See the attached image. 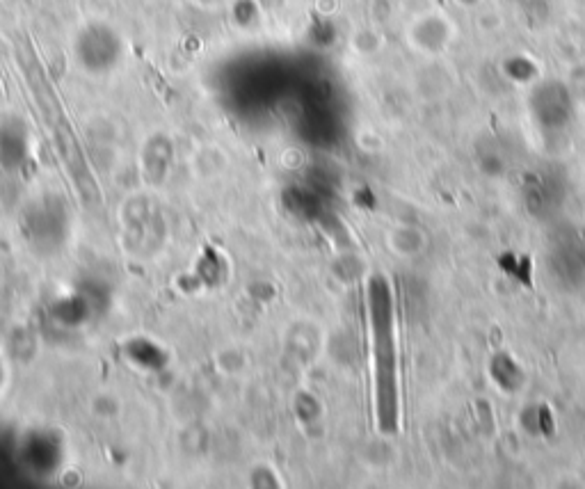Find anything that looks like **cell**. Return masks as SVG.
Listing matches in <instances>:
<instances>
[{
    "instance_id": "obj_1",
    "label": "cell",
    "mask_w": 585,
    "mask_h": 489,
    "mask_svg": "<svg viewBox=\"0 0 585 489\" xmlns=\"http://www.w3.org/2000/svg\"><path fill=\"white\" fill-rule=\"evenodd\" d=\"M368 320H371L373 368H375V412L382 432H396L398 400V348L394 330V304L389 286L382 277H373L368 286Z\"/></svg>"
}]
</instances>
